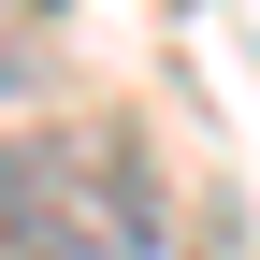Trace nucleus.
Listing matches in <instances>:
<instances>
[{"label":"nucleus","instance_id":"1","mask_svg":"<svg viewBox=\"0 0 260 260\" xmlns=\"http://www.w3.org/2000/svg\"><path fill=\"white\" fill-rule=\"evenodd\" d=\"M0 260H159L145 159L116 130H0Z\"/></svg>","mask_w":260,"mask_h":260}]
</instances>
